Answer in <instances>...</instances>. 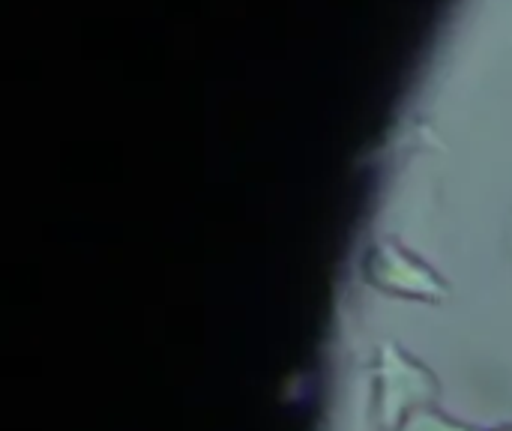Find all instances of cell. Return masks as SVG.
<instances>
[{
	"instance_id": "cell-1",
	"label": "cell",
	"mask_w": 512,
	"mask_h": 431,
	"mask_svg": "<svg viewBox=\"0 0 512 431\" xmlns=\"http://www.w3.org/2000/svg\"><path fill=\"white\" fill-rule=\"evenodd\" d=\"M363 276L366 282L399 300H417V303H444L450 297V285L408 246L399 240H375L363 258Z\"/></svg>"
},
{
	"instance_id": "cell-2",
	"label": "cell",
	"mask_w": 512,
	"mask_h": 431,
	"mask_svg": "<svg viewBox=\"0 0 512 431\" xmlns=\"http://www.w3.org/2000/svg\"><path fill=\"white\" fill-rule=\"evenodd\" d=\"M438 399V378L405 354L399 345L387 342L378 351V420L384 429H402V423L432 408Z\"/></svg>"
},
{
	"instance_id": "cell-3",
	"label": "cell",
	"mask_w": 512,
	"mask_h": 431,
	"mask_svg": "<svg viewBox=\"0 0 512 431\" xmlns=\"http://www.w3.org/2000/svg\"><path fill=\"white\" fill-rule=\"evenodd\" d=\"M399 431H480V429L462 426V423H456V420H450V417L438 414L435 408H423V411L411 414V417L402 423V429Z\"/></svg>"
},
{
	"instance_id": "cell-4",
	"label": "cell",
	"mask_w": 512,
	"mask_h": 431,
	"mask_svg": "<svg viewBox=\"0 0 512 431\" xmlns=\"http://www.w3.org/2000/svg\"><path fill=\"white\" fill-rule=\"evenodd\" d=\"M510 258H512V225H510Z\"/></svg>"
},
{
	"instance_id": "cell-5",
	"label": "cell",
	"mask_w": 512,
	"mask_h": 431,
	"mask_svg": "<svg viewBox=\"0 0 512 431\" xmlns=\"http://www.w3.org/2000/svg\"><path fill=\"white\" fill-rule=\"evenodd\" d=\"M495 431H512V429H495Z\"/></svg>"
}]
</instances>
